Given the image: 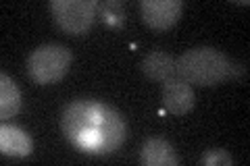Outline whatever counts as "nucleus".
I'll return each mask as SVG.
<instances>
[{
    "label": "nucleus",
    "mask_w": 250,
    "mask_h": 166,
    "mask_svg": "<svg viewBox=\"0 0 250 166\" xmlns=\"http://www.w3.org/2000/svg\"><path fill=\"white\" fill-rule=\"evenodd\" d=\"M98 17L113 29H119V27L125 25V9H123V4L119 2V0L98 2Z\"/></svg>",
    "instance_id": "obj_12"
},
{
    "label": "nucleus",
    "mask_w": 250,
    "mask_h": 166,
    "mask_svg": "<svg viewBox=\"0 0 250 166\" xmlns=\"http://www.w3.org/2000/svg\"><path fill=\"white\" fill-rule=\"evenodd\" d=\"M0 152L4 156L25 158L34 152V139L21 127L4 123L2 127H0Z\"/></svg>",
    "instance_id": "obj_9"
},
{
    "label": "nucleus",
    "mask_w": 250,
    "mask_h": 166,
    "mask_svg": "<svg viewBox=\"0 0 250 166\" xmlns=\"http://www.w3.org/2000/svg\"><path fill=\"white\" fill-rule=\"evenodd\" d=\"M140 69H142V73L148 79H152V81H161V83L177 75L175 58L165 50H150L142 58V62H140Z\"/></svg>",
    "instance_id": "obj_10"
},
{
    "label": "nucleus",
    "mask_w": 250,
    "mask_h": 166,
    "mask_svg": "<svg viewBox=\"0 0 250 166\" xmlns=\"http://www.w3.org/2000/svg\"><path fill=\"white\" fill-rule=\"evenodd\" d=\"M184 13L182 0H142L140 15L148 27L152 29H169L179 21Z\"/></svg>",
    "instance_id": "obj_5"
},
{
    "label": "nucleus",
    "mask_w": 250,
    "mask_h": 166,
    "mask_svg": "<svg viewBox=\"0 0 250 166\" xmlns=\"http://www.w3.org/2000/svg\"><path fill=\"white\" fill-rule=\"evenodd\" d=\"M50 13L65 34L83 36L98 17V2L96 0H50Z\"/></svg>",
    "instance_id": "obj_4"
},
{
    "label": "nucleus",
    "mask_w": 250,
    "mask_h": 166,
    "mask_svg": "<svg viewBox=\"0 0 250 166\" xmlns=\"http://www.w3.org/2000/svg\"><path fill=\"white\" fill-rule=\"evenodd\" d=\"M202 166H231L233 164V156L223 148H210L205 149L198 160Z\"/></svg>",
    "instance_id": "obj_13"
},
{
    "label": "nucleus",
    "mask_w": 250,
    "mask_h": 166,
    "mask_svg": "<svg viewBox=\"0 0 250 166\" xmlns=\"http://www.w3.org/2000/svg\"><path fill=\"white\" fill-rule=\"evenodd\" d=\"M177 77L190 85H200V88H210L231 79H240L246 73L244 65L231 60L228 54L213 48V46H194L186 50L182 56L175 58Z\"/></svg>",
    "instance_id": "obj_1"
},
{
    "label": "nucleus",
    "mask_w": 250,
    "mask_h": 166,
    "mask_svg": "<svg viewBox=\"0 0 250 166\" xmlns=\"http://www.w3.org/2000/svg\"><path fill=\"white\" fill-rule=\"evenodd\" d=\"M100 121H103V102L73 100L61 114V129L77 149L100 154Z\"/></svg>",
    "instance_id": "obj_2"
},
{
    "label": "nucleus",
    "mask_w": 250,
    "mask_h": 166,
    "mask_svg": "<svg viewBox=\"0 0 250 166\" xmlns=\"http://www.w3.org/2000/svg\"><path fill=\"white\" fill-rule=\"evenodd\" d=\"M127 123L113 106L103 102V121H100V154H111L119 149L127 139Z\"/></svg>",
    "instance_id": "obj_7"
},
{
    "label": "nucleus",
    "mask_w": 250,
    "mask_h": 166,
    "mask_svg": "<svg viewBox=\"0 0 250 166\" xmlns=\"http://www.w3.org/2000/svg\"><path fill=\"white\" fill-rule=\"evenodd\" d=\"M140 162L144 166H175L179 164V156L167 139L150 137L140 146Z\"/></svg>",
    "instance_id": "obj_8"
},
{
    "label": "nucleus",
    "mask_w": 250,
    "mask_h": 166,
    "mask_svg": "<svg viewBox=\"0 0 250 166\" xmlns=\"http://www.w3.org/2000/svg\"><path fill=\"white\" fill-rule=\"evenodd\" d=\"M163 104H165L167 112L175 116L188 114L196 106V96H194L192 85L177 75L163 81Z\"/></svg>",
    "instance_id": "obj_6"
},
{
    "label": "nucleus",
    "mask_w": 250,
    "mask_h": 166,
    "mask_svg": "<svg viewBox=\"0 0 250 166\" xmlns=\"http://www.w3.org/2000/svg\"><path fill=\"white\" fill-rule=\"evenodd\" d=\"M21 104H23V96L19 85L15 83V79L6 71H2L0 73V116L4 121L15 116L21 110Z\"/></svg>",
    "instance_id": "obj_11"
},
{
    "label": "nucleus",
    "mask_w": 250,
    "mask_h": 166,
    "mask_svg": "<svg viewBox=\"0 0 250 166\" xmlns=\"http://www.w3.org/2000/svg\"><path fill=\"white\" fill-rule=\"evenodd\" d=\"M73 52L62 44H42L27 56V73L38 85L61 81L71 69Z\"/></svg>",
    "instance_id": "obj_3"
}]
</instances>
